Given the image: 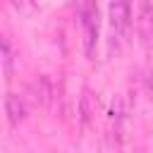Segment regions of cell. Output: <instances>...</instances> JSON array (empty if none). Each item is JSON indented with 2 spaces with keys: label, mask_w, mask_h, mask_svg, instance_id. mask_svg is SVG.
I'll list each match as a JSON object with an SVG mask.
<instances>
[{
  "label": "cell",
  "mask_w": 153,
  "mask_h": 153,
  "mask_svg": "<svg viewBox=\"0 0 153 153\" xmlns=\"http://www.w3.org/2000/svg\"><path fill=\"white\" fill-rule=\"evenodd\" d=\"M81 26H84V48L86 55H93L96 41H98V10L93 0H81Z\"/></svg>",
  "instance_id": "6da1fadb"
},
{
  "label": "cell",
  "mask_w": 153,
  "mask_h": 153,
  "mask_svg": "<svg viewBox=\"0 0 153 153\" xmlns=\"http://www.w3.org/2000/svg\"><path fill=\"white\" fill-rule=\"evenodd\" d=\"M110 26L115 38H127L131 26V0H110Z\"/></svg>",
  "instance_id": "7a4b0ae2"
},
{
  "label": "cell",
  "mask_w": 153,
  "mask_h": 153,
  "mask_svg": "<svg viewBox=\"0 0 153 153\" xmlns=\"http://www.w3.org/2000/svg\"><path fill=\"white\" fill-rule=\"evenodd\" d=\"M5 112H7V117H10L12 124H17V122L24 117V103L19 100V96L10 93V96L5 98Z\"/></svg>",
  "instance_id": "3957f363"
},
{
  "label": "cell",
  "mask_w": 153,
  "mask_h": 153,
  "mask_svg": "<svg viewBox=\"0 0 153 153\" xmlns=\"http://www.w3.org/2000/svg\"><path fill=\"white\" fill-rule=\"evenodd\" d=\"M2 69H5V76L10 79V74H12V50H10L7 38H2Z\"/></svg>",
  "instance_id": "277c9868"
}]
</instances>
